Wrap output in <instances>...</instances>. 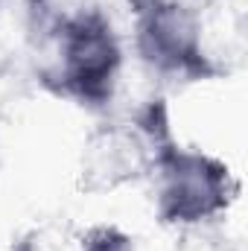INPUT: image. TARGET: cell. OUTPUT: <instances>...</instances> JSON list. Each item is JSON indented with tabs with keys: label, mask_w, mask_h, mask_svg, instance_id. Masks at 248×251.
Returning <instances> with one entry per match:
<instances>
[{
	"label": "cell",
	"mask_w": 248,
	"mask_h": 251,
	"mask_svg": "<svg viewBox=\"0 0 248 251\" xmlns=\"http://www.w3.org/2000/svg\"><path fill=\"white\" fill-rule=\"evenodd\" d=\"M26 29L38 53V82L85 108L114 100L123 70V44L91 0H26Z\"/></svg>",
	"instance_id": "1"
},
{
	"label": "cell",
	"mask_w": 248,
	"mask_h": 251,
	"mask_svg": "<svg viewBox=\"0 0 248 251\" xmlns=\"http://www.w3.org/2000/svg\"><path fill=\"white\" fill-rule=\"evenodd\" d=\"M79 251H134V240L117 225H94L85 231Z\"/></svg>",
	"instance_id": "5"
},
{
	"label": "cell",
	"mask_w": 248,
	"mask_h": 251,
	"mask_svg": "<svg viewBox=\"0 0 248 251\" xmlns=\"http://www.w3.org/2000/svg\"><path fill=\"white\" fill-rule=\"evenodd\" d=\"M134 50L167 82H204L219 73L204 47V24L190 0H131Z\"/></svg>",
	"instance_id": "3"
},
{
	"label": "cell",
	"mask_w": 248,
	"mask_h": 251,
	"mask_svg": "<svg viewBox=\"0 0 248 251\" xmlns=\"http://www.w3.org/2000/svg\"><path fill=\"white\" fill-rule=\"evenodd\" d=\"M173 137L161 100L149 102L134 123H102L94 128L79 158V187L85 193H111L152 173L161 143Z\"/></svg>",
	"instance_id": "4"
},
{
	"label": "cell",
	"mask_w": 248,
	"mask_h": 251,
	"mask_svg": "<svg viewBox=\"0 0 248 251\" xmlns=\"http://www.w3.org/2000/svg\"><path fill=\"white\" fill-rule=\"evenodd\" d=\"M149 176L155 178L158 219L184 231L222 216L240 190L219 158L201 149L178 146L175 137L161 143Z\"/></svg>",
	"instance_id": "2"
}]
</instances>
